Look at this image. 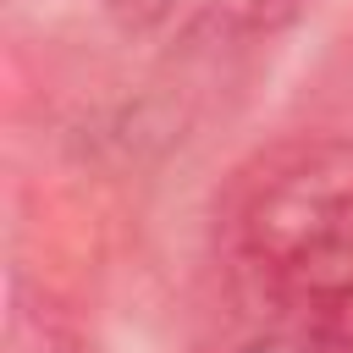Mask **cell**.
I'll use <instances>...</instances> for the list:
<instances>
[{"label":"cell","instance_id":"1","mask_svg":"<svg viewBox=\"0 0 353 353\" xmlns=\"http://www.w3.org/2000/svg\"><path fill=\"white\" fill-rule=\"evenodd\" d=\"M221 254L270 331L353 336V138H287L248 160L221 210Z\"/></svg>","mask_w":353,"mask_h":353},{"label":"cell","instance_id":"2","mask_svg":"<svg viewBox=\"0 0 353 353\" xmlns=\"http://www.w3.org/2000/svg\"><path fill=\"white\" fill-rule=\"evenodd\" d=\"M243 353H353V336H314V331H270Z\"/></svg>","mask_w":353,"mask_h":353}]
</instances>
